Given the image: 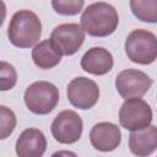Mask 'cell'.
<instances>
[{"mask_svg":"<svg viewBox=\"0 0 157 157\" xmlns=\"http://www.w3.org/2000/svg\"><path fill=\"white\" fill-rule=\"evenodd\" d=\"M119 16L115 7L108 2L98 1L88 5L81 15V27L92 37H107L115 32Z\"/></svg>","mask_w":157,"mask_h":157,"instance_id":"cell-1","label":"cell"},{"mask_svg":"<svg viewBox=\"0 0 157 157\" xmlns=\"http://www.w3.org/2000/svg\"><path fill=\"white\" fill-rule=\"evenodd\" d=\"M40 34L42 22L33 11L20 10L13 13L7 28V37L15 47L31 48L38 43Z\"/></svg>","mask_w":157,"mask_h":157,"instance_id":"cell-2","label":"cell"},{"mask_svg":"<svg viewBox=\"0 0 157 157\" xmlns=\"http://www.w3.org/2000/svg\"><path fill=\"white\" fill-rule=\"evenodd\" d=\"M125 53L136 64L148 65L157 58V38L147 29H134L125 40Z\"/></svg>","mask_w":157,"mask_h":157,"instance_id":"cell-3","label":"cell"},{"mask_svg":"<svg viewBox=\"0 0 157 157\" xmlns=\"http://www.w3.org/2000/svg\"><path fill=\"white\" fill-rule=\"evenodd\" d=\"M59 102V90L48 81L31 83L25 91V103L27 108L39 115L50 113Z\"/></svg>","mask_w":157,"mask_h":157,"instance_id":"cell-4","label":"cell"},{"mask_svg":"<svg viewBox=\"0 0 157 157\" xmlns=\"http://www.w3.org/2000/svg\"><path fill=\"white\" fill-rule=\"evenodd\" d=\"M119 121L129 131L142 130L152 123V109L141 98L126 99L119 109Z\"/></svg>","mask_w":157,"mask_h":157,"instance_id":"cell-5","label":"cell"},{"mask_svg":"<svg viewBox=\"0 0 157 157\" xmlns=\"http://www.w3.org/2000/svg\"><path fill=\"white\" fill-rule=\"evenodd\" d=\"M152 78L144 71L136 69H126L120 71L115 77V88L118 93L126 101L131 98H141L152 86Z\"/></svg>","mask_w":157,"mask_h":157,"instance_id":"cell-6","label":"cell"},{"mask_svg":"<svg viewBox=\"0 0 157 157\" xmlns=\"http://www.w3.org/2000/svg\"><path fill=\"white\" fill-rule=\"evenodd\" d=\"M50 43L63 55L75 54L85 42V32L78 23H61L50 34Z\"/></svg>","mask_w":157,"mask_h":157,"instance_id":"cell-7","label":"cell"},{"mask_svg":"<svg viewBox=\"0 0 157 157\" xmlns=\"http://www.w3.org/2000/svg\"><path fill=\"white\" fill-rule=\"evenodd\" d=\"M83 123L81 117L70 109L60 112L53 120L50 131L53 137L60 144H74L82 135Z\"/></svg>","mask_w":157,"mask_h":157,"instance_id":"cell-8","label":"cell"},{"mask_svg":"<svg viewBox=\"0 0 157 157\" xmlns=\"http://www.w3.org/2000/svg\"><path fill=\"white\" fill-rule=\"evenodd\" d=\"M66 94L69 102L78 109L92 108L99 98L98 85L87 77L80 76L72 78L66 88Z\"/></svg>","mask_w":157,"mask_h":157,"instance_id":"cell-9","label":"cell"},{"mask_svg":"<svg viewBox=\"0 0 157 157\" xmlns=\"http://www.w3.org/2000/svg\"><path fill=\"white\" fill-rule=\"evenodd\" d=\"M91 145L102 152L114 151L121 142V132L118 125L108 121L96 124L90 131Z\"/></svg>","mask_w":157,"mask_h":157,"instance_id":"cell-10","label":"cell"},{"mask_svg":"<svg viewBox=\"0 0 157 157\" xmlns=\"http://www.w3.org/2000/svg\"><path fill=\"white\" fill-rule=\"evenodd\" d=\"M15 148L17 157H42L47 150V139L39 129L28 128L17 137Z\"/></svg>","mask_w":157,"mask_h":157,"instance_id":"cell-11","label":"cell"},{"mask_svg":"<svg viewBox=\"0 0 157 157\" xmlns=\"http://www.w3.org/2000/svg\"><path fill=\"white\" fill-rule=\"evenodd\" d=\"M113 56L110 52L102 47H93L88 49L82 59H81V67L88 74L92 75H105L113 69Z\"/></svg>","mask_w":157,"mask_h":157,"instance_id":"cell-12","label":"cell"},{"mask_svg":"<svg viewBox=\"0 0 157 157\" xmlns=\"http://www.w3.org/2000/svg\"><path fill=\"white\" fill-rule=\"evenodd\" d=\"M157 147V128L150 125L142 130L131 131L129 135V148L137 157L151 156Z\"/></svg>","mask_w":157,"mask_h":157,"instance_id":"cell-13","label":"cell"},{"mask_svg":"<svg viewBox=\"0 0 157 157\" xmlns=\"http://www.w3.org/2000/svg\"><path fill=\"white\" fill-rule=\"evenodd\" d=\"M33 63L43 70L53 69L61 61V55L55 50L49 39L42 40L34 45L32 49Z\"/></svg>","mask_w":157,"mask_h":157,"instance_id":"cell-14","label":"cell"},{"mask_svg":"<svg viewBox=\"0 0 157 157\" xmlns=\"http://www.w3.org/2000/svg\"><path fill=\"white\" fill-rule=\"evenodd\" d=\"M130 7L132 13L139 20L148 23H156L157 0H131Z\"/></svg>","mask_w":157,"mask_h":157,"instance_id":"cell-15","label":"cell"},{"mask_svg":"<svg viewBox=\"0 0 157 157\" xmlns=\"http://www.w3.org/2000/svg\"><path fill=\"white\" fill-rule=\"evenodd\" d=\"M16 124L17 119L15 113L10 108L0 105V140H5L12 134Z\"/></svg>","mask_w":157,"mask_h":157,"instance_id":"cell-16","label":"cell"},{"mask_svg":"<svg viewBox=\"0 0 157 157\" xmlns=\"http://www.w3.org/2000/svg\"><path fill=\"white\" fill-rule=\"evenodd\" d=\"M17 82L16 69L7 61H0V91H9Z\"/></svg>","mask_w":157,"mask_h":157,"instance_id":"cell-17","label":"cell"},{"mask_svg":"<svg viewBox=\"0 0 157 157\" xmlns=\"http://www.w3.org/2000/svg\"><path fill=\"white\" fill-rule=\"evenodd\" d=\"M85 2L82 0H54L52 1V6L54 11L59 15L64 16H74L81 12Z\"/></svg>","mask_w":157,"mask_h":157,"instance_id":"cell-18","label":"cell"},{"mask_svg":"<svg viewBox=\"0 0 157 157\" xmlns=\"http://www.w3.org/2000/svg\"><path fill=\"white\" fill-rule=\"evenodd\" d=\"M50 157H77V155L72 151H66V150H63V151H58V152H54Z\"/></svg>","mask_w":157,"mask_h":157,"instance_id":"cell-19","label":"cell"},{"mask_svg":"<svg viewBox=\"0 0 157 157\" xmlns=\"http://www.w3.org/2000/svg\"><path fill=\"white\" fill-rule=\"evenodd\" d=\"M5 17H6V5H5L4 1L0 0V27L4 23Z\"/></svg>","mask_w":157,"mask_h":157,"instance_id":"cell-20","label":"cell"}]
</instances>
